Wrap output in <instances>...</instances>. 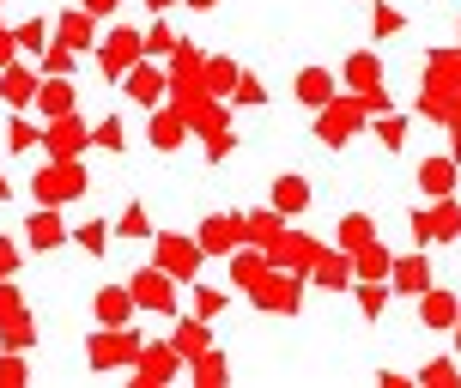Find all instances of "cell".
<instances>
[{"label": "cell", "instance_id": "6da1fadb", "mask_svg": "<svg viewBox=\"0 0 461 388\" xmlns=\"http://www.w3.org/2000/svg\"><path fill=\"white\" fill-rule=\"evenodd\" d=\"M194 243H201V255H230V249H243V243H249V219H243V212H212V219H201Z\"/></svg>", "mask_w": 461, "mask_h": 388}, {"label": "cell", "instance_id": "7a4b0ae2", "mask_svg": "<svg viewBox=\"0 0 461 388\" xmlns=\"http://www.w3.org/2000/svg\"><path fill=\"white\" fill-rule=\"evenodd\" d=\"M298 285H303V279L285 274V267L274 261V267H267V274L249 285V297H255V310H279V316H292V310H298V297H303Z\"/></svg>", "mask_w": 461, "mask_h": 388}, {"label": "cell", "instance_id": "3957f363", "mask_svg": "<svg viewBox=\"0 0 461 388\" xmlns=\"http://www.w3.org/2000/svg\"><path fill=\"white\" fill-rule=\"evenodd\" d=\"M31 188H37V201H43V206H61V201H73V194H86V170H79L73 158H55Z\"/></svg>", "mask_w": 461, "mask_h": 388}, {"label": "cell", "instance_id": "277c9868", "mask_svg": "<svg viewBox=\"0 0 461 388\" xmlns=\"http://www.w3.org/2000/svg\"><path fill=\"white\" fill-rule=\"evenodd\" d=\"M413 237H419V249H425V243H449V237H461V206L443 194L431 212H413Z\"/></svg>", "mask_w": 461, "mask_h": 388}, {"label": "cell", "instance_id": "5b68a950", "mask_svg": "<svg viewBox=\"0 0 461 388\" xmlns=\"http://www.w3.org/2000/svg\"><path fill=\"white\" fill-rule=\"evenodd\" d=\"M358 122H365V97H358V104H352V97L322 104V140L328 146H346V140L358 134Z\"/></svg>", "mask_w": 461, "mask_h": 388}, {"label": "cell", "instance_id": "8992f818", "mask_svg": "<svg viewBox=\"0 0 461 388\" xmlns=\"http://www.w3.org/2000/svg\"><path fill=\"white\" fill-rule=\"evenodd\" d=\"M140 49H146V37H140V31H110V37H104V49H97V61H104V73H110V79H122V73L140 61Z\"/></svg>", "mask_w": 461, "mask_h": 388}, {"label": "cell", "instance_id": "52a82bcc", "mask_svg": "<svg viewBox=\"0 0 461 388\" xmlns=\"http://www.w3.org/2000/svg\"><path fill=\"white\" fill-rule=\"evenodd\" d=\"M158 267L176 279V285H188L194 267H201V243H188V237H158Z\"/></svg>", "mask_w": 461, "mask_h": 388}, {"label": "cell", "instance_id": "ba28073f", "mask_svg": "<svg viewBox=\"0 0 461 388\" xmlns=\"http://www.w3.org/2000/svg\"><path fill=\"white\" fill-rule=\"evenodd\" d=\"M128 292H134V303H146V310H176V279L164 274V267L134 274V279H128Z\"/></svg>", "mask_w": 461, "mask_h": 388}, {"label": "cell", "instance_id": "9c48e42d", "mask_svg": "<svg viewBox=\"0 0 461 388\" xmlns=\"http://www.w3.org/2000/svg\"><path fill=\"white\" fill-rule=\"evenodd\" d=\"M176 365H183V358H176V346H152V352L140 346V358H134V383L158 388V383H170V376H176Z\"/></svg>", "mask_w": 461, "mask_h": 388}, {"label": "cell", "instance_id": "30bf717a", "mask_svg": "<svg viewBox=\"0 0 461 388\" xmlns=\"http://www.w3.org/2000/svg\"><path fill=\"white\" fill-rule=\"evenodd\" d=\"M55 43L68 49H97V13H86V6H73V13H61V24H55Z\"/></svg>", "mask_w": 461, "mask_h": 388}, {"label": "cell", "instance_id": "8fae6325", "mask_svg": "<svg viewBox=\"0 0 461 388\" xmlns=\"http://www.w3.org/2000/svg\"><path fill=\"white\" fill-rule=\"evenodd\" d=\"M134 358H140V340H134V334H122V328H110L104 340H92V365H97V370L134 365Z\"/></svg>", "mask_w": 461, "mask_h": 388}, {"label": "cell", "instance_id": "7c38bea8", "mask_svg": "<svg viewBox=\"0 0 461 388\" xmlns=\"http://www.w3.org/2000/svg\"><path fill=\"white\" fill-rule=\"evenodd\" d=\"M456 316H461L456 292H443V285H425V292H419V321H425V328H456Z\"/></svg>", "mask_w": 461, "mask_h": 388}, {"label": "cell", "instance_id": "4fadbf2b", "mask_svg": "<svg viewBox=\"0 0 461 388\" xmlns=\"http://www.w3.org/2000/svg\"><path fill=\"white\" fill-rule=\"evenodd\" d=\"M389 285L407 292V297H419L425 285H438V279H431V261H425V255H401V261L389 267Z\"/></svg>", "mask_w": 461, "mask_h": 388}, {"label": "cell", "instance_id": "5bb4252c", "mask_svg": "<svg viewBox=\"0 0 461 388\" xmlns=\"http://www.w3.org/2000/svg\"><path fill=\"white\" fill-rule=\"evenodd\" d=\"M49 152H55V158H79V152H86V122H79V115H55Z\"/></svg>", "mask_w": 461, "mask_h": 388}, {"label": "cell", "instance_id": "9a60e30c", "mask_svg": "<svg viewBox=\"0 0 461 388\" xmlns=\"http://www.w3.org/2000/svg\"><path fill=\"white\" fill-rule=\"evenodd\" d=\"M37 110L55 122V115H73V79L68 73H49L43 86H37Z\"/></svg>", "mask_w": 461, "mask_h": 388}, {"label": "cell", "instance_id": "2e32d148", "mask_svg": "<svg viewBox=\"0 0 461 388\" xmlns=\"http://www.w3.org/2000/svg\"><path fill=\"white\" fill-rule=\"evenodd\" d=\"M37 86H43V79H37L31 68H0V97H6L13 110H24V104H37Z\"/></svg>", "mask_w": 461, "mask_h": 388}, {"label": "cell", "instance_id": "e0dca14e", "mask_svg": "<svg viewBox=\"0 0 461 388\" xmlns=\"http://www.w3.org/2000/svg\"><path fill=\"white\" fill-rule=\"evenodd\" d=\"M122 79H128V97H134V104L158 110V97H164V73H158V68H140V61H134Z\"/></svg>", "mask_w": 461, "mask_h": 388}, {"label": "cell", "instance_id": "ac0fdd59", "mask_svg": "<svg viewBox=\"0 0 461 388\" xmlns=\"http://www.w3.org/2000/svg\"><path fill=\"white\" fill-rule=\"evenodd\" d=\"M334 73L328 68H303L298 73V104H310V110H322V104H334Z\"/></svg>", "mask_w": 461, "mask_h": 388}, {"label": "cell", "instance_id": "d6986e66", "mask_svg": "<svg viewBox=\"0 0 461 388\" xmlns=\"http://www.w3.org/2000/svg\"><path fill=\"white\" fill-rule=\"evenodd\" d=\"M267 267H274V255H267V249H249V243H243V249H230V279H237L243 292H249Z\"/></svg>", "mask_w": 461, "mask_h": 388}, {"label": "cell", "instance_id": "ffe728a7", "mask_svg": "<svg viewBox=\"0 0 461 388\" xmlns=\"http://www.w3.org/2000/svg\"><path fill=\"white\" fill-rule=\"evenodd\" d=\"M419 188H425L431 201L456 194V158H425V164H419Z\"/></svg>", "mask_w": 461, "mask_h": 388}, {"label": "cell", "instance_id": "44dd1931", "mask_svg": "<svg viewBox=\"0 0 461 388\" xmlns=\"http://www.w3.org/2000/svg\"><path fill=\"white\" fill-rule=\"evenodd\" d=\"M243 219H249V243L274 255L279 237H285V212H274V206H267V212H243Z\"/></svg>", "mask_w": 461, "mask_h": 388}, {"label": "cell", "instance_id": "7402d4cb", "mask_svg": "<svg viewBox=\"0 0 461 388\" xmlns=\"http://www.w3.org/2000/svg\"><path fill=\"white\" fill-rule=\"evenodd\" d=\"M128 316H134V292H128V285H104V292H97V321H104V328H122Z\"/></svg>", "mask_w": 461, "mask_h": 388}, {"label": "cell", "instance_id": "603a6c76", "mask_svg": "<svg viewBox=\"0 0 461 388\" xmlns=\"http://www.w3.org/2000/svg\"><path fill=\"white\" fill-rule=\"evenodd\" d=\"M24 243H31V249H61V243H68V230H61V219H55V212H31Z\"/></svg>", "mask_w": 461, "mask_h": 388}, {"label": "cell", "instance_id": "cb8c5ba5", "mask_svg": "<svg viewBox=\"0 0 461 388\" xmlns=\"http://www.w3.org/2000/svg\"><path fill=\"white\" fill-rule=\"evenodd\" d=\"M183 140H188L183 110H158V115H152V146H158V152H176Z\"/></svg>", "mask_w": 461, "mask_h": 388}, {"label": "cell", "instance_id": "d4e9b609", "mask_svg": "<svg viewBox=\"0 0 461 388\" xmlns=\"http://www.w3.org/2000/svg\"><path fill=\"white\" fill-rule=\"evenodd\" d=\"M376 243V225H370V212H346L340 219V249L346 255H358V249H370Z\"/></svg>", "mask_w": 461, "mask_h": 388}, {"label": "cell", "instance_id": "484cf974", "mask_svg": "<svg viewBox=\"0 0 461 388\" xmlns=\"http://www.w3.org/2000/svg\"><path fill=\"white\" fill-rule=\"evenodd\" d=\"M303 206H310V183H303V176H279L274 183V212L292 219V212H303Z\"/></svg>", "mask_w": 461, "mask_h": 388}, {"label": "cell", "instance_id": "4316f807", "mask_svg": "<svg viewBox=\"0 0 461 388\" xmlns=\"http://www.w3.org/2000/svg\"><path fill=\"white\" fill-rule=\"evenodd\" d=\"M346 86H352L358 97L376 92V86H383V68H376V55H352V61H346Z\"/></svg>", "mask_w": 461, "mask_h": 388}, {"label": "cell", "instance_id": "83f0119b", "mask_svg": "<svg viewBox=\"0 0 461 388\" xmlns=\"http://www.w3.org/2000/svg\"><path fill=\"white\" fill-rule=\"evenodd\" d=\"M389 267H394V255L383 249V243H370V249L352 255V274L358 279H389Z\"/></svg>", "mask_w": 461, "mask_h": 388}, {"label": "cell", "instance_id": "f1b7e54d", "mask_svg": "<svg viewBox=\"0 0 461 388\" xmlns=\"http://www.w3.org/2000/svg\"><path fill=\"white\" fill-rule=\"evenodd\" d=\"M346 279H352V255H316V285L322 292H340Z\"/></svg>", "mask_w": 461, "mask_h": 388}, {"label": "cell", "instance_id": "f546056e", "mask_svg": "<svg viewBox=\"0 0 461 388\" xmlns=\"http://www.w3.org/2000/svg\"><path fill=\"white\" fill-rule=\"evenodd\" d=\"M170 346H176V358H201V352H207V321H183V328H176V334H170Z\"/></svg>", "mask_w": 461, "mask_h": 388}, {"label": "cell", "instance_id": "4dcf8cb0", "mask_svg": "<svg viewBox=\"0 0 461 388\" xmlns=\"http://www.w3.org/2000/svg\"><path fill=\"white\" fill-rule=\"evenodd\" d=\"M225 358H219V352H212V346H207V352H201V358H194V383H201V388H212V383H225Z\"/></svg>", "mask_w": 461, "mask_h": 388}, {"label": "cell", "instance_id": "1f68e13d", "mask_svg": "<svg viewBox=\"0 0 461 388\" xmlns=\"http://www.w3.org/2000/svg\"><path fill=\"white\" fill-rule=\"evenodd\" d=\"M13 43L31 49V55H43V49H49V24H43V19H24L19 31H13Z\"/></svg>", "mask_w": 461, "mask_h": 388}, {"label": "cell", "instance_id": "d6a6232c", "mask_svg": "<svg viewBox=\"0 0 461 388\" xmlns=\"http://www.w3.org/2000/svg\"><path fill=\"white\" fill-rule=\"evenodd\" d=\"M419 383L425 388H456V358H431V365L419 370Z\"/></svg>", "mask_w": 461, "mask_h": 388}, {"label": "cell", "instance_id": "836d02e7", "mask_svg": "<svg viewBox=\"0 0 461 388\" xmlns=\"http://www.w3.org/2000/svg\"><path fill=\"white\" fill-rule=\"evenodd\" d=\"M73 243H79V249H92V255H104V249H110V225H97V219H92V225L73 230Z\"/></svg>", "mask_w": 461, "mask_h": 388}, {"label": "cell", "instance_id": "e575fe53", "mask_svg": "<svg viewBox=\"0 0 461 388\" xmlns=\"http://www.w3.org/2000/svg\"><path fill=\"white\" fill-rule=\"evenodd\" d=\"M73 61H79V49H68V43H49L43 49V68L49 73H73Z\"/></svg>", "mask_w": 461, "mask_h": 388}, {"label": "cell", "instance_id": "d590c367", "mask_svg": "<svg viewBox=\"0 0 461 388\" xmlns=\"http://www.w3.org/2000/svg\"><path fill=\"white\" fill-rule=\"evenodd\" d=\"M115 230H122V237H152V219H146V206H128Z\"/></svg>", "mask_w": 461, "mask_h": 388}, {"label": "cell", "instance_id": "8d00e7d4", "mask_svg": "<svg viewBox=\"0 0 461 388\" xmlns=\"http://www.w3.org/2000/svg\"><path fill=\"white\" fill-rule=\"evenodd\" d=\"M37 128H31V122H13V128H6V146H13V152H31V146H37Z\"/></svg>", "mask_w": 461, "mask_h": 388}, {"label": "cell", "instance_id": "74e56055", "mask_svg": "<svg viewBox=\"0 0 461 388\" xmlns=\"http://www.w3.org/2000/svg\"><path fill=\"white\" fill-rule=\"evenodd\" d=\"M370 31H376V37H394V31H401V13H394V6H376V13H370Z\"/></svg>", "mask_w": 461, "mask_h": 388}, {"label": "cell", "instance_id": "f35d334b", "mask_svg": "<svg viewBox=\"0 0 461 388\" xmlns=\"http://www.w3.org/2000/svg\"><path fill=\"white\" fill-rule=\"evenodd\" d=\"M237 104H267V92H261V79H249V73H237Z\"/></svg>", "mask_w": 461, "mask_h": 388}, {"label": "cell", "instance_id": "ab89813d", "mask_svg": "<svg viewBox=\"0 0 461 388\" xmlns=\"http://www.w3.org/2000/svg\"><path fill=\"white\" fill-rule=\"evenodd\" d=\"M0 340L13 346V352H24V346L37 340V334H31V321H19V316H13V321H6V334H0Z\"/></svg>", "mask_w": 461, "mask_h": 388}, {"label": "cell", "instance_id": "60d3db41", "mask_svg": "<svg viewBox=\"0 0 461 388\" xmlns=\"http://www.w3.org/2000/svg\"><path fill=\"white\" fill-rule=\"evenodd\" d=\"M207 86H212V97H225V86H237V68L212 61V68H207Z\"/></svg>", "mask_w": 461, "mask_h": 388}, {"label": "cell", "instance_id": "b9f144b4", "mask_svg": "<svg viewBox=\"0 0 461 388\" xmlns=\"http://www.w3.org/2000/svg\"><path fill=\"white\" fill-rule=\"evenodd\" d=\"M97 146H104V152H122V122H97Z\"/></svg>", "mask_w": 461, "mask_h": 388}, {"label": "cell", "instance_id": "7bdbcfd3", "mask_svg": "<svg viewBox=\"0 0 461 388\" xmlns=\"http://www.w3.org/2000/svg\"><path fill=\"white\" fill-rule=\"evenodd\" d=\"M194 310H201V316H219V310H225V292H194Z\"/></svg>", "mask_w": 461, "mask_h": 388}, {"label": "cell", "instance_id": "ee69618b", "mask_svg": "<svg viewBox=\"0 0 461 388\" xmlns=\"http://www.w3.org/2000/svg\"><path fill=\"white\" fill-rule=\"evenodd\" d=\"M24 383V365L19 358H0V388H19Z\"/></svg>", "mask_w": 461, "mask_h": 388}, {"label": "cell", "instance_id": "f6af8a7d", "mask_svg": "<svg viewBox=\"0 0 461 388\" xmlns=\"http://www.w3.org/2000/svg\"><path fill=\"white\" fill-rule=\"evenodd\" d=\"M19 316V292H13V285H0V321H13Z\"/></svg>", "mask_w": 461, "mask_h": 388}, {"label": "cell", "instance_id": "bcb514c9", "mask_svg": "<svg viewBox=\"0 0 461 388\" xmlns=\"http://www.w3.org/2000/svg\"><path fill=\"white\" fill-rule=\"evenodd\" d=\"M146 49H152V55H164V49H176V37H170V31H164V24H158V31L146 37Z\"/></svg>", "mask_w": 461, "mask_h": 388}, {"label": "cell", "instance_id": "7dc6e473", "mask_svg": "<svg viewBox=\"0 0 461 388\" xmlns=\"http://www.w3.org/2000/svg\"><path fill=\"white\" fill-rule=\"evenodd\" d=\"M13 55H19V43H13V31L0 24V68H13Z\"/></svg>", "mask_w": 461, "mask_h": 388}, {"label": "cell", "instance_id": "c3c4849f", "mask_svg": "<svg viewBox=\"0 0 461 388\" xmlns=\"http://www.w3.org/2000/svg\"><path fill=\"white\" fill-rule=\"evenodd\" d=\"M13 267H19V249H13V243H0V279L13 274Z\"/></svg>", "mask_w": 461, "mask_h": 388}, {"label": "cell", "instance_id": "681fc988", "mask_svg": "<svg viewBox=\"0 0 461 388\" xmlns=\"http://www.w3.org/2000/svg\"><path fill=\"white\" fill-rule=\"evenodd\" d=\"M79 6H86V13H97V19H104V13H115V0H79Z\"/></svg>", "mask_w": 461, "mask_h": 388}, {"label": "cell", "instance_id": "f907efd6", "mask_svg": "<svg viewBox=\"0 0 461 388\" xmlns=\"http://www.w3.org/2000/svg\"><path fill=\"white\" fill-rule=\"evenodd\" d=\"M183 6H194V13H207V6H219V0H183Z\"/></svg>", "mask_w": 461, "mask_h": 388}, {"label": "cell", "instance_id": "816d5d0a", "mask_svg": "<svg viewBox=\"0 0 461 388\" xmlns=\"http://www.w3.org/2000/svg\"><path fill=\"white\" fill-rule=\"evenodd\" d=\"M146 6H152V13H164V6H176V0H146Z\"/></svg>", "mask_w": 461, "mask_h": 388}, {"label": "cell", "instance_id": "f5cc1de1", "mask_svg": "<svg viewBox=\"0 0 461 388\" xmlns=\"http://www.w3.org/2000/svg\"><path fill=\"white\" fill-rule=\"evenodd\" d=\"M456 352H461V316H456Z\"/></svg>", "mask_w": 461, "mask_h": 388}, {"label": "cell", "instance_id": "db71d44e", "mask_svg": "<svg viewBox=\"0 0 461 388\" xmlns=\"http://www.w3.org/2000/svg\"><path fill=\"white\" fill-rule=\"evenodd\" d=\"M6 194H13V188H6V176H0V201H6Z\"/></svg>", "mask_w": 461, "mask_h": 388}]
</instances>
